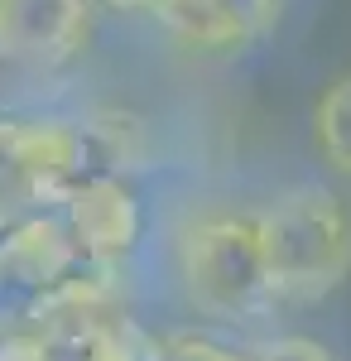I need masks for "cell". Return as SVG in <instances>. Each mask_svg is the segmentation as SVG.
I'll use <instances>...</instances> for the list:
<instances>
[{
    "label": "cell",
    "mask_w": 351,
    "mask_h": 361,
    "mask_svg": "<svg viewBox=\"0 0 351 361\" xmlns=\"http://www.w3.org/2000/svg\"><path fill=\"white\" fill-rule=\"evenodd\" d=\"M0 58H5V34H0Z\"/></svg>",
    "instance_id": "obj_8"
},
{
    "label": "cell",
    "mask_w": 351,
    "mask_h": 361,
    "mask_svg": "<svg viewBox=\"0 0 351 361\" xmlns=\"http://www.w3.org/2000/svg\"><path fill=\"white\" fill-rule=\"evenodd\" d=\"M63 207H68V236L92 260L130 250V241L140 231V207L130 197V188L106 178V173H92V178H82L78 188H68Z\"/></svg>",
    "instance_id": "obj_5"
},
{
    "label": "cell",
    "mask_w": 351,
    "mask_h": 361,
    "mask_svg": "<svg viewBox=\"0 0 351 361\" xmlns=\"http://www.w3.org/2000/svg\"><path fill=\"white\" fill-rule=\"evenodd\" d=\"M92 145L68 121L0 116V193L29 202H63L68 188L92 178Z\"/></svg>",
    "instance_id": "obj_3"
},
{
    "label": "cell",
    "mask_w": 351,
    "mask_h": 361,
    "mask_svg": "<svg viewBox=\"0 0 351 361\" xmlns=\"http://www.w3.org/2000/svg\"><path fill=\"white\" fill-rule=\"evenodd\" d=\"M92 0H0V34L5 54L34 68H63L82 54L92 34Z\"/></svg>",
    "instance_id": "obj_4"
},
{
    "label": "cell",
    "mask_w": 351,
    "mask_h": 361,
    "mask_svg": "<svg viewBox=\"0 0 351 361\" xmlns=\"http://www.w3.org/2000/svg\"><path fill=\"white\" fill-rule=\"evenodd\" d=\"M245 361H327V352L318 342H303V337H279L270 347H260V352H250Z\"/></svg>",
    "instance_id": "obj_7"
},
{
    "label": "cell",
    "mask_w": 351,
    "mask_h": 361,
    "mask_svg": "<svg viewBox=\"0 0 351 361\" xmlns=\"http://www.w3.org/2000/svg\"><path fill=\"white\" fill-rule=\"evenodd\" d=\"M313 140L337 173H351V78H337L313 106Z\"/></svg>",
    "instance_id": "obj_6"
},
{
    "label": "cell",
    "mask_w": 351,
    "mask_h": 361,
    "mask_svg": "<svg viewBox=\"0 0 351 361\" xmlns=\"http://www.w3.org/2000/svg\"><path fill=\"white\" fill-rule=\"evenodd\" d=\"M178 279L202 313L241 318L270 299L255 212H202L183 226Z\"/></svg>",
    "instance_id": "obj_2"
},
{
    "label": "cell",
    "mask_w": 351,
    "mask_h": 361,
    "mask_svg": "<svg viewBox=\"0 0 351 361\" xmlns=\"http://www.w3.org/2000/svg\"><path fill=\"white\" fill-rule=\"evenodd\" d=\"M265 279L279 299H327L351 275V217L327 188H294L255 212Z\"/></svg>",
    "instance_id": "obj_1"
}]
</instances>
